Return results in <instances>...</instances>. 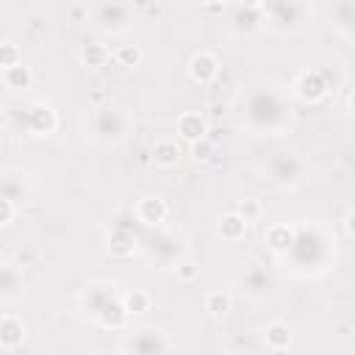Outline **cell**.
<instances>
[{"instance_id": "obj_20", "label": "cell", "mask_w": 355, "mask_h": 355, "mask_svg": "<svg viewBox=\"0 0 355 355\" xmlns=\"http://www.w3.org/2000/svg\"><path fill=\"white\" fill-rule=\"evenodd\" d=\"M114 297H119V291H116V286H89L83 294H80V305H83V311L94 319Z\"/></svg>"}, {"instance_id": "obj_26", "label": "cell", "mask_w": 355, "mask_h": 355, "mask_svg": "<svg viewBox=\"0 0 355 355\" xmlns=\"http://www.w3.org/2000/svg\"><path fill=\"white\" fill-rule=\"evenodd\" d=\"M0 191H3V197H8V200H14L17 205L19 202H28V197H31V186H28V175L25 172H6L3 175V183H0Z\"/></svg>"}, {"instance_id": "obj_2", "label": "cell", "mask_w": 355, "mask_h": 355, "mask_svg": "<svg viewBox=\"0 0 355 355\" xmlns=\"http://www.w3.org/2000/svg\"><path fill=\"white\" fill-rule=\"evenodd\" d=\"M300 275H322L336 258V239L319 222H300L294 227V244L286 252Z\"/></svg>"}, {"instance_id": "obj_39", "label": "cell", "mask_w": 355, "mask_h": 355, "mask_svg": "<svg viewBox=\"0 0 355 355\" xmlns=\"http://www.w3.org/2000/svg\"><path fill=\"white\" fill-rule=\"evenodd\" d=\"M200 3H202V6H222L225 0H200Z\"/></svg>"}, {"instance_id": "obj_10", "label": "cell", "mask_w": 355, "mask_h": 355, "mask_svg": "<svg viewBox=\"0 0 355 355\" xmlns=\"http://www.w3.org/2000/svg\"><path fill=\"white\" fill-rule=\"evenodd\" d=\"M236 283H239L241 297H247V300H252V302L266 300L269 291L275 288V277H272V272H269L263 263H247V266L241 269V275H239Z\"/></svg>"}, {"instance_id": "obj_31", "label": "cell", "mask_w": 355, "mask_h": 355, "mask_svg": "<svg viewBox=\"0 0 355 355\" xmlns=\"http://www.w3.org/2000/svg\"><path fill=\"white\" fill-rule=\"evenodd\" d=\"M114 61H116L119 67H136V64L141 61L139 44H119V47H114Z\"/></svg>"}, {"instance_id": "obj_36", "label": "cell", "mask_w": 355, "mask_h": 355, "mask_svg": "<svg viewBox=\"0 0 355 355\" xmlns=\"http://www.w3.org/2000/svg\"><path fill=\"white\" fill-rule=\"evenodd\" d=\"M14 211H17V202L8 197H0V225L3 227H8L14 222Z\"/></svg>"}, {"instance_id": "obj_21", "label": "cell", "mask_w": 355, "mask_h": 355, "mask_svg": "<svg viewBox=\"0 0 355 355\" xmlns=\"http://www.w3.org/2000/svg\"><path fill=\"white\" fill-rule=\"evenodd\" d=\"M25 341V322L17 313H3L0 319V349L11 352Z\"/></svg>"}, {"instance_id": "obj_30", "label": "cell", "mask_w": 355, "mask_h": 355, "mask_svg": "<svg viewBox=\"0 0 355 355\" xmlns=\"http://www.w3.org/2000/svg\"><path fill=\"white\" fill-rule=\"evenodd\" d=\"M122 302H125V308H128L130 316L144 313V311H150V305H153L150 294H144L141 288H130V291H125V294H122Z\"/></svg>"}, {"instance_id": "obj_25", "label": "cell", "mask_w": 355, "mask_h": 355, "mask_svg": "<svg viewBox=\"0 0 355 355\" xmlns=\"http://www.w3.org/2000/svg\"><path fill=\"white\" fill-rule=\"evenodd\" d=\"M180 158H183L180 141H175V139H161V141L153 144V164H155V166L172 169V166L180 164Z\"/></svg>"}, {"instance_id": "obj_27", "label": "cell", "mask_w": 355, "mask_h": 355, "mask_svg": "<svg viewBox=\"0 0 355 355\" xmlns=\"http://www.w3.org/2000/svg\"><path fill=\"white\" fill-rule=\"evenodd\" d=\"M111 58H114V53H111L103 42H86V44L80 47V64H83L86 69H103Z\"/></svg>"}, {"instance_id": "obj_33", "label": "cell", "mask_w": 355, "mask_h": 355, "mask_svg": "<svg viewBox=\"0 0 355 355\" xmlns=\"http://www.w3.org/2000/svg\"><path fill=\"white\" fill-rule=\"evenodd\" d=\"M17 64H22L19 47H17L14 42H3V44H0V67L8 69V67H17Z\"/></svg>"}, {"instance_id": "obj_9", "label": "cell", "mask_w": 355, "mask_h": 355, "mask_svg": "<svg viewBox=\"0 0 355 355\" xmlns=\"http://www.w3.org/2000/svg\"><path fill=\"white\" fill-rule=\"evenodd\" d=\"M330 92H333V83H330V78H327V72H324L322 67H313V69L300 72V75L294 78V83H291V94H294L300 103H305V105L322 103Z\"/></svg>"}, {"instance_id": "obj_3", "label": "cell", "mask_w": 355, "mask_h": 355, "mask_svg": "<svg viewBox=\"0 0 355 355\" xmlns=\"http://www.w3.org/2000/svg\"><path fill=\"white\" fill-rule=\"evenodd\" d=\"M130 128H133V119L128 116V111L119 108V105H111V103L94 108L92 116H89V133H92V139L97 144H105V147L122 144L128 139Z\"/></svg>"}, {"instance_id": "obj_12", "label": "cell", "mask_w": 355, "mask_h": 355, "mask_svg": "<svg viewBox=\"0 0 355 355\" xmlns=\"http://www.w3.org/2000/svg\"><path fill=\"white\" fill-rule=\"evenodd\" d=\"M58 128V114L47 103H31L22 108V130L31 136H50Z\"/></svg>"}, {"instance_id": "obj_35", "label": "cell", "mask_w": 355, "mask_h": 355, "mask_svg": "<svg viewBox=\"0 0 355 355\" xmlns=\"http://www.w3.org/2000/svg\"><path fill=\"white\" fill-rule=\"evenodd\" d=\"M214 155H216V147H214V141H211L208 136L191 144V158H194V161H211Z\"/></svg>"}, {"instance_id": "obj_29", "label": "cell", "mask_w": 355, "mask_h": 355, "mask_svg": "<svg viewBox=\"0 0 355 355\" xmlns=\"http://www.w3.org/2000/svg\"><path fill=\"white\" fill-rule=\"evenodd\" d=\"M202 308H205L208 316H214V319H225L227 311H230V297H227L225 291H208L205 300H202Z\"/></svg>"}, {"instance_id": "obj_6", "label": "cell", "mask_w": 355, "mask_h": 355, "mask_svg": "<svg viewBox=\"0 0 355 355\" xmlns=\"http://www.w3.org/2000/svg\"><path fill=\"white\" fill-rule=\"evenodd\" d=\"M130 19H133V11L128 0H97L92 11L94 28H100L103 33H125L130 28Z\"/></svg>"}, {"instance_id": "obj_13", "label": "cell", "mask_w": 355, "mask_h": 355, "mask_svg": "<svg viewBox=\"0 0 355 355\" xmlns=\"http://www.w3.org/2000/svg\"><path fill=\"white\" fill-rule=\"evenodd\" d=\"M230 25L239 36H252L258 33L263 25H266V17L261 11V6H247V3H239L230 14Z\"/></svg>"}, {"instance_id": "obj_1", "label": "cell", "mask_w": 355, "mask_h": 355, "mask_svg": "<svg viewBox=\"0 0 355 355\" xmlns=\"http://www.w3.org/2000/svg\"><path fill=\"white\" fill-rule=\"evenodd\" d=\"M241 125L252 136H277L291 125V105L275 86H255L241 97Z\"/></svg>"}, {"instance_id": "obj_7", "label": "cell", "mask_w": 355, "mask_h": 355, "mask_svg": "<svg viewBox=\"0 0 355 355\" xmlns=\"http://www.w3.org/2000/svg\"><path fill=\"white\" fill-rule=\"evenodd\" d=\"M266 175L275 186H283V189H294L305 180V161L297 155V153H275L269 161H266Z\"/></svg>"}, {"instance_id": "obj_24", "label": "cell", "mask_w": 355, "mask_h": 355, "mask_svg": "<svg viewBox=\"0 0 355 355\" xmlns=\"http://www.w3.org/2000/svg\"><path fill=\"white\" fill-rule=\"evenodd\" d=\"M291 338H294L291 324H286V322H280V319H275V322H269V324L263 327V344H266L269 352H283V349H288V347H291Z\"/></svg>"}, {"instance_id": "obj_37", "label": "cell", "mask_w": 355, "mask_h": 355, "mask_svg": "<svg viewBox=\"0 0 355 355\" xmlns=\"http://www.w3.org/2000/svg\"><path fill=\"white\" fill-rule=\"evenodd\" d=\"M344 230L355 239V208H349V211H347V216H344Z\"/></svg>"}, {"instance_id": "obj_38", "label": "cell", "mask_w": 355, "mask_h": 355, "mask_svg": "<svg viewBox=\"0 0 355 355\" xmlns=\"http://www.w3.org/2000/svg\"><path fill=\"white\" fill-rule=\"evenodd\" d=\"M347 111L355 116V92H349V97H347Z\"/></svg>"}, {"instance_id": "obj_34", "label": "cell", "mask_w": 355, "mask_h": 355, "mask_svg": "<svg viewBox=\"0 0 355 355\" xmlns=\"http://www.w3.org/2000/svg\"><path fill=\"white\" fill-rule=\"evenodd\" d=\"M172 269H175L178 280H183V283H194V280L200 277V266H197L194 261H189V258H180Z\"/></svg>"}, {"instance_id": "obj_23", "label": "cell", "mask_w": 355, "mask_h": 355, "mask_svg": "<svg viewBox=\"0 0 355 355\" xmlns=\"http://www.w3.org/2000/svg\"><path fill=\"white\" fill-rule=\"evenodd\" d=\"M263 244H266L269 252H275V255H286V252L291 250V244H294V227H291V225H283V222L266 227V233H263Z\"/></svg>"}, {"instance_id": "obj_14", "label": "cell", "mask_w": 355, "mask_h": 355, "mask_svg": "<svg viewBox=\"0 0 355 355\" xmlns=\"http://www.w3.org/2000/svg\"><path fill=\"white\" fill-rule=\"evenodd\" d=\"M186 69H189V78H191L194 83L208 86V83H214L216 75H219V58H216L211 50H200V53H194V55L189 58Z\"/></svg>"}, {"instance_id": "obj_28", "label": "cell", "mask_w": 355, "mask_h": 355, "mask_svg": "<svg viewBox=\"0 0 355 355\" xmlns=\"http://www.w3.org/2000/svg\"><path fill=\"white\" fill-rule=\"evenodd\" d=\"M31 83H33V75H31V69H28L25 64H17V67L3 69V86H6V89H11V92H25V89H31Z\"/></svg>"}, {"instance_id": "obj_17", "label": "cell", "mask_w": 355, "mask_h": 355, "mask_svg": "<svg viewBox=\"0 0 355 355\" xmlns=\"http://www.w3.org/2000/svg\"><path fill=\"white\" fill-rule=\"evenodd\" d=\"M22 288H25L22 269L17 263L6 261L3 269H0V300L3 302H14L17 297H22Z\"/></svg>"}, {"instance_id": "obj_4", "label": "cell", "mask_w": 355, "mask_h": 355, "mask_svg": "<svg viewBox=\"0 0 355 355\" xmlns=\"http://www.w3.org/2000/svg\"><path fill=\"white\" fill-rule=\"evenodd\" d=\"M147 258L158 266H175L180 258H186V241L175 230H166L164 225L150 227V233L141 239Z\"/></svg>"}, {"instance_id": "obj_22", "label": "cell", "mask_w": 355, "mask_h": 355, "mask_svg": "<svg viewBox=\"0 0 355 355\" xmlns=\"http://www.w3.org/2000/svg\"><path fill=\"white\" fill-rule=\"evenodd\" d=\"M178 136H180L183 141H189V144L205 139V136H208V122H205V116H200L197 111L180 114V116H178Z\"/></svg>"}, {"instance_id": "obj_19", "label": "cell", "mask_w": 355, "mask_h": 355, "mask_svg": "<svg viewBox=\"0 0 355 355\" xmlns=\"http://www.w3.org/2000/svg\"><path fill=\"white\" fill-rule=\"evenodd\" d=\"M247 227H250V222H247L239 211H227V214L219 216V222H216V233H219V239L227 241V244H239V241L247 236Z\"/></svg>"}, {"instance_id": "obj_16", "label": "cell", "mask_w": 355, "mask_h": 355, "mask_svg": "<svg viewBox=\"0 0 355 355\" xmlns=\"http://www.w3.org/2000/svg\"><path fill=\"white\" fill-rule=\"evenodd\" d=\"M327 19L338 33H355V0H327Z\"/></svg>"}, {"instance_id": "obj_18", "label": "cell", "mask_w": 355, "mask_h": 355, "mask_svg": "<svg viewBox=\"0 0 355 355\" xmlns=\"http://www.w3.org/2000/svg\"><path fill=\"white\" fill-rule=\"evenodd\" d=\"M128 319H130V313H128V308H125V302H122V294L114 297V300L94 316V322H97L103 330H125V327H128Z\"/></svg>"}, {"instance_id": "obj_8", "label": "cell", "mask_w": 355, "mask_h": 355, "mask_svg": "<svg viewBox=\"0 0 355 355\" xmlns=\"http://www.w3.org/2000/svg\"><path fill=\"white\" fill-rule=\"evenodd\" d=\"M169 349H172V341L158 327L130 330L119 341V352H133V355H161V352H169Z\"/></svg>"}, {"instance_id": "obj_32", "label": "cell", "mask_w": 355, "mask_h": 355, "mask_svg": "<svg viewBox=\"0 0 355 355\" xmlns=\"http://www.w3.org/2000/svg\"><path fill=\"white\" fill-rule=\"evenodd\" d=\"M247 222H258L261 216H263V205L255 200V197H244V200H239V208H236Z\"/></svg>"}, {"instance_id": "obj_11", "label": "cell", "mask_w": 355, "mask_h": 355, "mask_svg": "<svg viewBox=\"0 0 355 355\" xmlns=\"http://www.w3.org/2000/svg\"><path fill=\"white\" fill-rule=\"evenodd\" d=\"M308 6L302 0H283L272 14H266V25L275 33H294L305 25Z\"/></svg>"}, {"instance_id": "obj_15", "label": "cell", "mask_w": 355, "mask_h": 355, "mask_svg": "<svg viewBox=\"0 0 355 355\" xmlns=\"http://www.w3.org/2000/svg\"><path fill=\"white\" fill-rule=\"evenodd\" d=\"M136 216H139V222H141V227H158V225H164L166 222V216H169V205L161 200V197H155V194H150V197H141L139 202H136Z\"/></svg>"}, {"instance_id": "obj_5", "label": "cell", "mask_w": 355, "mask_h": 355, "mask_svg": "<svg viewBox=\"0 0 355 355\" xmlns=\"http://www.w3.org/2000/svg\"><path fill=\"white\" fill-rule=\"evenodd\" d=\"M139 225H141V222H139V216H136L133 208H125V211H119V214L114 216L111 230H108V239H105V247H108V252H111L114 258H128V255L136 252V247H139V241H141Z\"/></svg>"}]
</instances>
